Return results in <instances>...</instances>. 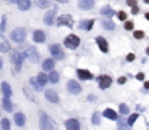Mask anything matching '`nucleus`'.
<instances>
[{"label": "nucleus", "mask_w": 149, "mask_h": 130, "mask_svg": "<svg viewBox=\"0 0 149 130\" xmlns=\"http://www.w3.org/2000/svg\"><path fill=\"white\" fill-rule=\"evenodd\" d=\"M33 40L35 42H38V43H41V42H44L45 40V33L42 32V31H35L33 32Z\"/></svg>", "instance_id": "19"}, {"label": "nucleus", "mask_w": 149, "mask_h": 130, "mask_svg": "<svg viewBox=\"0 0 149 130\" xmlns=\"http://www.w3.org/2000/svg\"><path fill=\"white\" fill-rule=\"evenodd\" d=\"M136 80H139V81H143V80H145V75H143V72H139V74H136Z\"/></svg>", "instance_id": "40"}, {"label": "nucleus", "mask_w": 149, "mask_h": 130, "mask_svg": "<svg viewBox=\"0 0 149 130\" xmlns=\"http://www.w3.org/2000/svg\"><path fill=\"white\" fill-rule=\"evenodd\" d=\"M97 80H98V85H100L101 90H106L112 85V78L109 75H100Z\"/></svg>", "instance_id": "7"}, {"label": "nucleus", "mask_w": 149, "mask_h": 130, "mask_svg": "<svg viewBox=\"0 0 149 130\" xmlns=\"http://www.w3.org/2000/svg\"><path fill=\"white\" fill-rule=\"evenodd\" d=\"M117 17H119V20L124 22V20L127 19V15H126V12H119V13H117Z\"/></svg>", "instance_id": "38"}, {"label": "nucleus", "mask_w": 149, "mask_h": 130, "mask_svg": "<svg viewBox=\"0 0 149 130\" xmlns=\"http://www.w3.org/2000/svg\"><path fill=\"white\" fill-rule=\"evenodd\" d=\"M54 68V59L49 58V59H45L44 61V71H52Z\"/></svg>", "instance_id": "25"}, {"label": "nucleus", "mask_w": 149, "mask_h": 130, "mask_svg": "<svg viewBox=\"0 0 149 130\" xmlns=\"http://www.w3.org/2000/svg\"><path fill=\"white\" fill-rule=\"evenodd\" d=\"M126 59L129 61V62H132V61H135V55L133 54H127V56H126Z\"/></svg>", "instance_id": "39"}, {"label": "nucleus", "mask_w": 149, "mask_h": 130, "mask_svg": "<svg viewBox=\"0 0 149 130\" xmlns=\"http://www.w3.org/2000/svg\"><path fill=\"white\" fill-rule=\"evenodd\" d=\"M2 93H3L5 97L10 98V96H12V88H10V85H9L7 82H2Z\"/></svg>", "instance_id": "20"}, {"label": "nucleus", "mask_w": 149, "mask_h": 130, "mask_svg": "<svg viewBox=\"0 0 149 130\" xmlns=\"http://www.w3.org/2000/svg\"><path fill=\"white\" fill-rule=\"evenodd\" d=\"M57 2H59V3H65V2H68V0H57Z\"/></svg>", "instance_id": "45"}, {"label": "nucleus", "mask_w": 149, "mask_h": 130, "mask_svg": "<svg viewBox=\"0 0 149 130\" xmlns=\"http://www.w3.org/2000/svg\"><path fill=\"white\" fill-rule=\"evenodd\" d=\"M77 75H78V78H81V80H84V81L94 78V75H93L90 71H87V70H78V71H77Z\"/></svg>", "instance_id": "15"}, {"label": "nucleus", "mask_w": 149, "mask_h": 130, "mask_svg": "<svg viewBox=\"0 0 149 130\" xmlns=\"http://www.w3.org/2000/svg\"><path fill=\"white\" fill-rule=\"evenodd\" d=\"M29 82H31V85H32L33 88H35V91H41L42 85L38 82V80H36V78H31V80H29Z\"/></svg>", "instance_id": "29"}, {"label": "nucleus", "mask_w": 149, "mask_h": 130, "mask_svg": "<svg viewBox=\"0 0 149 130\" xmlns=\"http://www.w3.org/2000/svg\"><path fill=\"white\" fill-rule=\"evenodd\" d=\"M138 119H139V114H138V113L132 114V116H130L129 119H127V126H129V127H130V126H133V123H135V121H136Z\"/></svg>", "instance_id": "30"}, {"label": "nucleus", "mask_w": 149, "mask_h": 130, "mask_svg": "<svg viewBox=\"0 0 149 130\" xmlns=\"http://www.w3.org/2000/svg\"><path fill=\"white\" fill-rule=\"evenodd\" d=\"M67 90H68L71 94H80V93H81V85H80L77 81L70 80V81L67 82Z\"/></svg>", "instance_id": "6"}, {"label": "nucleus", "mask_w": 149, "mask_h": 130, "mask_svg": "<svg viewBox=\"0 0 149 130\" xmlns=\"http://www.w3.org/2000/svg\"><path fill=\"white\" fill-rule=\"evenodd\" d=\"M94 26V19H86V20H81L78 28L80 29H84V31H90L91 28Z\"/></svg>", "instance_id": "12"}, {"label": "nucleus", "mask_w": 149, "mask_h": 130, "mask_svg": "<svg viewBox=\"0 0 149 130\" xmlns=\"http://www.w3.org/2000/svg\"><path fill=\"white\" fill-rule=\"evenodd\" d=\"M126 3L129 5V6H136V0H127Z\"/></svg>", "instance_id": "42"}, {"label": "nucleus", "mask_w": 149, "mask_h": 130, "mask_svg": "<svg viewBox=\"0 0 149 130\" xmlns=\"http://www.w3.org/2000/svg\"><path fill=\"white\" fill-rule=\"evenodd\" d=\"M145 88H146V90H149V81H146V82H145Z\"/></svg>", "instance_id": "44"}, {"label": "nucleus", "mask_w": 149, "mask_h": 130, "mask_svg": "<svg viewBox=\"0 0 149 130\" xmlns=\"http://www.w3.org/2000/svg\"><path fill=\"white\" fill-rule=\"evenodd\" d=\"M133 36H135L136 39H143V38H145V32H143V31H135V32H133Z\"/></svg>", "instance_id": "35"}, {"label": "nucleus", "mask_w": 149, "mask_h": 130, "mask_svg": "<svg viewBox=\"0 0 149 130\" xmlns=\"http://www.w3.org/2000/svg\"><path fill=\"white\" fill-rule=\"evenodd\" d=\"M101 26H103L104 29H107V31H114V29H116V25H114L113 20H103Z\"/></svg>", "instance_id": "23"}, {"label": "nucleus", "mask_w": 149, "mask_h": 130, "mask_svg": "<svg viewBox=\"0 0 149 130\" xmlns=\"http://www.w3.org/2000/svg\"><path fill=\"white\" fill-rule=\"evenodd\" d=\"M17 6H19L20 10L26 12V10L31 9V0H17Z\"/></svg>", "instance_id": "18"}, {"label": "nucleus", "mask_w": 149, "mask_h": 130, "mask_svg": "<svg viewBox=\"0 0 149 130\" xmlns=\"http://www.w3.org/2000/svg\"><path fill=\"white\" fill-rule=\"evenodd\" d=\"M10 38H12L15 42L20 43V42H23V40H25V38H26V31H25L23 28H16V29H13V31H12Z\"/></svg>", "instance_id": "3"}, {"label": "nucleus", "mask_w": 149, "mask_h": 130, "mask_svg": "<svg viewBox=\"0 0 149 130\" xmlns=\"http://www.w3.org/2000/svg\"><path fill=\"white\" fill-rule=\"evenodd\" d=\"M100 13H101L103 16H106V17H110V16H113V15H114V10H113L110 6H104V7H101Z\"/></svg>", "instance_id": "22"}, {"label": "nucleus", "mask_w": 149, "mask_h": 130, "mask_svg": "<svg viewBox=\"0 0 149 130\" xmlns=\"http://www.w3.org/2000/svg\"><path fill=\"white\" fill-rule=\"evenodd\" d=\"M39 124H41V130H54V124L51 121V119L48 117L47 113L41 111V116H39Z\"/></svg>", "instance_id": "1"}, {"label": "nucleus", "mask_w": 149, "mask_h": 130, "mask_svg": "<svg viewBox=\"0 0 149 130\" xmlns=\"http://www.w3.org/2000/svg\"><path fill=\"white\" fill-rule=\"evenodd\" d=\"M103 116L106 119H110V120H117V117H119V114L113 110V108H106L104 113H103Z\"/></svg>", "instance_id": "16"}, {"label": "nucleus", "mask_w": 149, "mask_h": 130, "mask_svg": "<svg viewBox=\"0 0 149 130\" xmlns=\"http://www.w3.org/2000/svg\"><path fill=\"white\" fill-rule=\"evenodd\" d=\"M119 110H120V114H122V116H126V114H129V107H127L126 104H120Z\"/></svg>", "instance_id": "32"}, {"label": "nucleus", "mask_w": 149, "mask_h": 130, "mask_svg": "<svg viewBox=\"0 0 149 130\" xmlns=\"http://www.w3.org/2000/svg\"><path fill=\"white\" fill-rule=\"evenodd\" d=\"M65 129L67 130H80V123L75 119H70L65 121Z\"/></svg>", "instance_id": "14"}, {"label": "nucleus", "mask_w": 149, "mask_h": 130, "mask_svg": "<svg viewBox=\"0 0 149 130\" xmlns=\"http://www.w3.org/2000/svg\"><path fill=\"white\" fill-rule=\"evenodd\" d=\"M23 58H25V54H19L17 51H12L10 59H12V62L16 65V68H17V70H20V67H22Z\"/></svg>", "instance_id": "5"}, {"label": "nucleus", "mask_w": 149, "mask_h": 130, "mask_svg": "<svg viewBox=\"0 0 149 130\" xmlns=\"http://www.w3.org/2000/svg\"><path fill=\"white\" fill-rule=\"evenodd\" d=\"M3 108L7 111V113H10L12 110H13V105H12V101L7 98V97H5L3 98Z\"/></svg>", "instance_id": "26"}, {"label": "nucleus", "mask_w": 149, "mask_h": 130, "mask_svg": "<svg viewBox=\"0 0 149 130\" xmlns=\"http://www.w3.org/2000/svg\"><path fill=\"white\" fill-rule=\"evenodd\" d=\"M10 51V45L7 42H0V52H9Z\"/></svg>", "instance_id": "31"}, {"label": "nucleus", "mask_w": 149, "mask_h": 130, "mask_svg": "<svg viewBox=\"0 0 149 130\" xmlns=\"http://www.w3.org/2000/svg\"><path fill=\"white\" fill-rule=\"evenodd\" d=\"M36 80H38V82H39V84H41L42 87H44V85H45V84L48 82V77H47V75H45L44 72H41V74L38 75V78H36Z\"/></svg>", "instance_id": "28"}, {"label": "nucleus", "mask_w": 149, "mask_h": 130, "mask_svg": "<svg viewBox=\"0 0 149 130\" xmlns=\"http://www.w3.org/2000/svg\"><path fill=\"white\" fill-rule=\"evenodd\" d=\"M96 42H97L98 48L101 49V52H109V45H107V40H106L104 38H101V36H97Z\"/></svg>", "instance_id": "13"}, {"label": "nucleus", "mask_w": 149, "mask_h": 130, "mask_svg": "<svg viewBox=\"0 0 149 130\" xmlns=\"http://www.w3.org/2000/svg\"><path fill=\"white\" fill-rule=\"evenodd\" d=\"M2 130H10V121H9V119H3L2 120Z\"/></svg>", "instance_id": "33"}, {"label": "nucleus", "mask_w": 149, "mask_h": 130, "mask_svg": "<svg viewBox=\"0 0 149 130\" xmlns=\"http://www.w3.org/2000/svg\"><path fill=\"white\" fill-rule=\"evenodd\" d=\"M2 67H3V61H2V58H0V70H2Z\"/></svg>", "instance_id": "46"}, {"label": "nucleus", "mask_w": 149, "mask_h": 130, "mask_svg": "<svg viewBox=\"0 0 149 130\" xmlns=\"http://www.w3.org/2000/svg\"><path fill=\"white\" fill-rule=\"evenodd\" d=\"M57 25L58 26H68V28H73L74 26V20L70 15H61L57 20Z\"/></svg>", "instance_id": "4"}, {"label": "nucleus", "mask_w": 149, "mask_h": 130, "mask_svg": "<svg viewBox=\"0 0 149 130\" xmlns=\"http://www.w3.org/2000/svg\"><path fill=\"white\" fill-rule=\"evenodd\" d=\"M49 51H51V55L55 59H64V52H62V49H61L59 45H52L49 48Z\"/></svg>", "instance_id": "9"}, {"label": "nucleus", "mask_w": 149, "mask_h": 130, "mask_svg": "<svg viewBox=\"0 0 149 130\" xmlns=\"http://www.w3.org/2000/svg\"><path fill=\"white\" fill-rule=\"evenodd\" d=\"M64 45H65L67 48H70V49H75L80 45V38L77 35L71 33V35H68L65 39H64Z\"/></svg>", "instance_id": "2"}, {"label": "nucleus", "mask_w": 149, "mask_h": 130, "mask_svg": "<svg viewBox=\"0 0 149 130\" xmlns=\"http://www.w3.org/2000/svg\"><path fill=\"white\" fill-rule=\"evenodd\" d=\"M145 17H146V19L149 20V12H146V15H145Z\"/></svg>", "instance_id": "47"}, {"label": "nucleus", "mask_w": 149, "mask_h": 130, "mask_svg": "<svg viewBox=\"0 0 149 130\" xmlns=\"http://www.w3.org/2000/svg\"><path fill=\"white\" fill-rule=\"evenodd\" d=\"M6 2H9V3H13V2H15V0H6Z\"/></svg>", "instance_id": "48"}, {"label": "nucleus", "mask_w": 149, "mask_h": 130, "mask_svg": "<svg viewBox=\"0 0 149 130\" xmlns=\"http://www.w3.org/2000/svg\"><path fill=\"white\" fill-rule=\"evenodd\" d=\"M5 29H6V16L2 17V23H0V33L5 32Z\"/></svg>", "instance_id": "37"}, {"label": "nucleus", "mask_w": 149, "mask_h": 130, "mask_svg": "<svg viewBox=\"0 0 149 130\" xmlns=\"http://www.w3.org/2000/svg\"><path fill=\"white\" fill-rule=\"evenodd\" d=\"M25 116H23V113H16L15 114V121H16V124L17 126H20V127H22V126H25Z\"/></svg>", "instance_id": "21"}, {"label": "nucleus", "mask_w": 149, "mask_h": 130, "mask_svg": "<svg viewBox=\"0 0 149 130\" xmlns=\"http://www.w3.org/2000/svg\"><path fill=\"white\" fill-rule=\"evenodd\" d=\"M124 82H126V78H124V77L119 78V84H124Z\"/></svg>", "instance_id": "43"}, {"label": "nucleus", "mask_w": 149, "mask_h": 130, "mask_svg": "<svg viewBox=\"0 0 149 130\" xmlns=\"http://www.w3.org/2000/svg\"><path fill=\"white\" fill-rule=\"evenodd\" d=\"M35 3L39 9H48L51 6V0H36Z\"/></svg>", "instance_id": "24"}, {"label": "nucleus", "mask_w": 149, "mask_h": 130, "mask_svg": "<svg viewBox=\"0 0 149 130\" xmlns=\"http://www.w3.org/2000/svg\"><path fill=\"white\" fill-rule=\"evenodd\" d=\"M55 16H57V9H52V10H49L45 16H44V22H45V25H48V26H51L52 23H54V20H55Z\"/></svg>", "instance_id": "10"}, {"label": "nucleus", "mask_w": 149, "mask_h": 130, "mask_svg": "<svg viewBox=\"0 0 149 130\" xmlns=\"http://www.w3.org/2000/svg\"><path fill=\"white\" fill-rule=\"evenodd\" d=\"M91 121H93V124H100V113L96 111L91 117Z\"/></svg>", "instance_id": "34"}, {"label": "nucleus", "mask_w": 149, "mask_h": 130, "mask_svg": "<svg viewBox=\"0 0 149 130\" xmlns=\"http://www.w3.org/2000/svg\"><path fill=\"white\" fill-rule=\"evenodd\" d=\"M146 54H148V55H149V48H148V49H146Z\"/></svg>", "instance_id": "50"}, {"label": "nucleus", "mask_w": 149, "mask_h": 130, "mask_svg": "<svg viewBox=\"0 0 149 130\" xmlns=\"http://www.w3.org/2000/svg\"><path fill=\"white\" fill-rule=\"evenodd\" d=\"M45 97L49 103H58V96L54 90H47L45 91Z\"/></svg>", "instance_id": "17"}, {"label": "nucleus", "mask_w": 149, "mask_h": 130, "mask_svg": "<svg viewBox=\"0 0 149 130\" xmlns=\"http://www.w3.org/2000/svg\"><path fill=\"white\" fill-rule=\"evenodd\" d=\"M25 56H28L33 64H36L39 61V52L36 48H28V51L25 52Z\"/></svg>", "instance_id": "8"}, {"label": "nucleus", "mask_w": 149, "mask_h": 130, "mask_svg": "<svg viewBox=\"0 0 149 130\" xmlns=\"http://www.w3.org/2000/svg\"><path fill=\"white\" fill-rule=\"evenodd\" d=\"M143 2H145L146 5H149V0H143Z\"/></svg>", "instance_id": "49"}, {"label": "nucleus", "mask_w": 149, "mask_h": 130, "mask_svg": "<svg viewBox=\"0 0 149 130\" xmlns=\"http://www.w3.org/2000/svg\"><path fill=\"white\" fill-rule=\"evenodd\" d=\"M124 29H126V31H132V29H133V22L124 20Z\"/></svg>", "instance_id": "36"}, {"label": "nucleus", "mask_w": 149, "mask_h": 130, "mask_svg": "<svg viewBox=\"0 0 149 130\" xmlns=\"http://www.w3.org/2000/svg\"><path fill=\"white\" fill-rule=\"evenodd\" d=\"M78 7L82 10H90L94 7V0H78Z\"/></svg>", "instance_id": "11"}, {"label": "nucleus", "mask_w": 149, "mask_h": 130, "mask_svg": "<svg viewBox=\"0 0 149 130\" xmlns=\"http://www.w3.org/2000/svg\"><path fill=\"white\" fill-rule=\"evenodd\" d=\"M48 81H49V82H52V84L58 82V81H59V75H58V72L51 71V74H49V77H48Z\"/></svg>", "instance_id": "27"}, {"label": "nucleus", "mask_w": 149, "mask_h": 130, "mask_svg": "<svg viewBox=\"0 0 149 130\" xmlns=\"http://www.w3.org/2000/svg\"><path fill=\"white\" fill-rule=\"evenodd\" d=\"M132 13H133V15H138V13H139V7H138V5H136V6H132Z\"/></svg>", "instance_id": "41"}]
</instances>
